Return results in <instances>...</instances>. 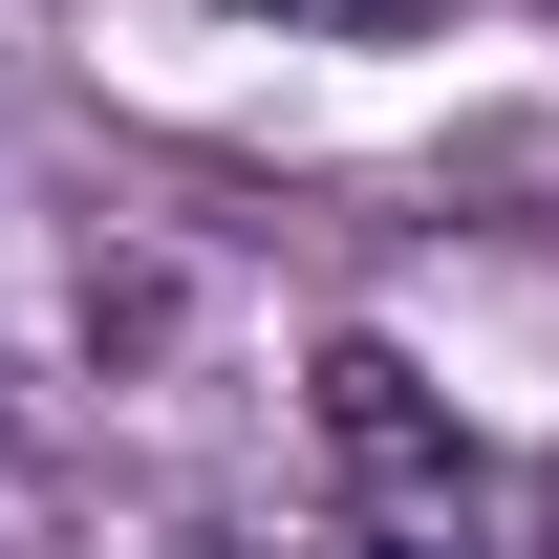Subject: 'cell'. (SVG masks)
<instances>
[{"mask_svg": "<svg viewBox=\"0 0 559 559\" xmlns=\"http://www.w3.org/2000/svg\"><path fill=\"white\" fill-rule=\"evenodd\" d=\"M237 22H301V44H409L430 0H237Z\"/></svg>", "mask_w": 559, "mask_h": 559, "instance_id": "6da1fadb", "label": "cell"}, {"mask_svg": "<svg viewBox=\"0 0 559 559\" xmlns=\"http://www.w3.org/2000/svg\"><path fill=\"white\" fill-rule=\"evenodd\" d=\"M366 559H474V538H366Z\"/></svg>", "mask_w": 559, "mask_h": 559, "instance_id": "7a4b0ae2", "label": "cell"}, {"mask_svg": "<svg viewBox=\"0 0 559 559\" xmlns=\"http://www.w3.org/2000/svg\"><path fill=\"white\" fill-rule=\"evenodd\" d=\"M538 516H559V474H538Z\"/></svg>", "mask_w": 559, "mask_h": 559, "instance_id": "3957f363", "label": "cell"}]
</instances>
